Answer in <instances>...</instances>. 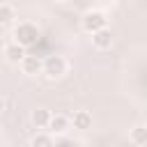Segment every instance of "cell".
Returning <instances> with one entry per match:
<instances>
[{
  "label": "cell",
  "instance_id": "1",
  "mask_svg": "<svg viewBox=\"0 0 147 147\" xmlns=\"http://www.w3.org/2000/svg\"><path fill=\"white\" fill-rule=\"evenodd\" d=\"M14 37H16V41H18V44H23V46L28 48L30 44H34V41H37V37H39V30H37V25H34V23H28V21H23V23H18V25H16V30H14Z\"/></svg>",
  "mask_w": 147,
  "mask_h": 147
},
{
  "label": "cell",
  "instance_id": "2",
  "mask_svg": "<svg viewBox=\"0 0 147 147\" xmlns=\"http://www.w3.org/2000/svg\"><path fill=\"white\" fill-rule=\"evenodd\" d=\"M44 74L48 78H60L67 74V60L62 55H46L44 57Z\"/></svg>",
  "mask_w": 147,
  "mask_h": 147
},
{
  "label": "cell",
  "instance_id": "3",
  "mask_svg": "<svg viewBox=\"0 0 147 147\" xmlns=\"http://www.w3.org/2000/svg\"><path fill=\"white\" fill-rule=\"evenodd\" d=\"M106 23H108V18H106L103 11H87V14L83 16V21H80L83 30L90 32V34L96 32V30H101V28H106Z\"/></svg>",
  "mask_w": 147,
  "mask_h": 147
},
{
  "label": "cell",
  "instance_id": "4",
  "mask_svg": "<svg viewBox=\"0 0 147 147\" xmlns=\"http://www.w3.org/2000/svg\"><path fill=\"white\" fill-rule=\"evenodd\" d=\"M21 69H23L25 76H34L39 71H44V60L37 57V55H28L25 53V57L21 60Z\"/></svg>",
  "mask_w": 147,
  "mask_h": 147
},
{
  "label": "cell",
  "instance_id": "5",
  "mask_svg": "<svg viewBox=\"0 0 147 147\" xmlns=\"http://www.w3.org/2000/svg\"><path fill=\"white\" fill-rule=\"evenodd\" d=\"M69 126H71V119L67 117V115H51V122H48V131L53 133V136H62V133H67L69 131Z\"/></svg>",
  "mask_w": 147,
  "mask_h": 147
},
{
  "label": "cell",
  "instance_id": "6",
  "mask_svg": "<svg viewBox=\"0 0 147 147\" xmlns=\"http://www.w3.org/2000/svg\"><path fill=\"white\" fill-rule=\"evenodd\" d=\"M5 57H7L11 64H21V60L25 57V46H23V44H18L16 39H14V41H9V44L5 46Z\"/></svg>",
  "mask_w": 147,
  "mask_h": 147
},
{
  "label": "cell",
  "instance_id": "7",
  "mask_svg": "<svg viewBox=\"0 0 147 147\" xmlns=\"http://www.w3.org/2000/svg\"><path fill=\"white\" fill-rule=\"evenodd\" d=\"M92 44H94V48L103 51V48H110V44H113V37H110V32H108L106 28H101V30L92 32Z\"/></svg>",
  "mask_w": 147,
  "mask_h": 147
},
{
  "label": "cell",
  "instance_id": "8",
  "mask_svg": "<svg viewBox=\"0 0 147 147\" xmlns=\"http://www.w3.org/2000/svg\"><path fill=\"white\" fill-rule=\"evenodd\" d=\"M71 124H74V129L87 131V129H92V115L87 110H76L74 117H71Z\"/></svg>",
  "mask_w": 147,
  "mask_h": 147
},
{
  "label": "cell",
  "instance_id": "9",
  "mask_svg": "<svg viewBox=\"0 0 147 147\" xmlns=\"http://www.w3.org/2000/svg\"><path fill=\"white\" fill-rule=\"evenodd\" d=\"M51 110H46V108H37L34 113H32V124L37 126V129H48V122H51Z\"/></svg>",
  "mask_w": 147,
  "mask_h": 147
},
{
  "label": "cell",
  "instance_id": "10",
  "mask_svg": "<svg viewBox=\"0 0 147 147\" xmlns=\"http://www.w3.org/2000/svg\"><path fill=\"white\" fill-rule=\"evenodd\" d=\"M30 145L32 147H51V145H55V136L53 133H37L30 138Z\"/></svg>",
  "mask_w": 147,
  "mask_h": 147
},
{
  "label": "cell",
  "instance_id": "11",
  "mask_svg": "<svg viewBox=\"0 0 147 147\" xmlns=\"http://www.w3.org/2000/svg\"><path fill=\"white\" fill-rule=\"evenodd\" d=\"M131 142L133 145H147V126H133L131 129Z\"/></svg>",
  "mask_w": 147,
  "mask_h": 147
},
{
  "label": "cell",
  "instance_id": "12",
  "mask_svg": "<svg viewBox=\"0 0 147 147\" xmlns=\"http://www.w3.org/2000/svg\"><path fill=\"white\" fill-rule=\"evenodd\" d=\"M14 18H16L14 7H9V5H5V2H0V23H11Z\"/></svg>",
  "mask_w": 147,
  "mask_h": 147
},
{
  "label": "cell",
  "instance_id": "13",
  "mask_svg": "<svg viewBox=\"0 0 147 147\" xmlns=\"http://www.w3.org/2000/svg\"><path fill=\"white\" fill-rule=\"evenodd\" d=\"M57 145H78V140H71V138H55V147Z\"/></svg>",
  "mask_w": 147,
  "mask_h": 147
},
{
  "label": "cell",
  "instance_id": "14",
  "mask_svg": "<svg viewBox=\"0 0 147 147\" xmlns=\"http://www.w3.org/2000/svg\"><path fill=\"white\" fill-rule=\"evenodd\" d=\"M0 110H5V99L0 96Z\"/></svg>",
  "mask_w": 147,
  "mask_h": 147
},
{
  "label": "cell",
  "instance_id": "15",
  "mask_svg": "<svg viewBox=\"0 0 147 147\" xmlns=\"http://www.w3.org/2000/svg\"><path fill=\"white\" fill-rule=\"evenodd\" d=\"M0 145H2V140H0Z\"/></svg>",
  "mask_w": 147,
  "mask_h": 147
},
{
  "label": "cell",
  "instance_id": "16",
  "mask_svg": "<svg viewBox=\"0 0 147 147\" xmlns=\"http://www.w3.org/2000/svg\"><path fill=\"white\" fill-rule=\"evenodd\" d=\"M62 2H67V0H62Z\"/></svg>",
  "mask_w": 147,
  "mask_h": 147
}]
</instances>
